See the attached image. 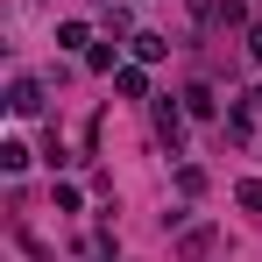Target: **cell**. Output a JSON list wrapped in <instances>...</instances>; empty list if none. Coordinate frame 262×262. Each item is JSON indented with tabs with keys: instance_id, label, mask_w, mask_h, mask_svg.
I'll return each mask as SVG.
<instances>
[{
	"instance_id": "cell-8",
	"label": "cell",
	"mask_w": 262,
	"mask_h": 262,
	"mask_svg": "<svg viewBox=\"0 0 262 262\" xmlns=\"http://www.w3.org/2000/svg\"><path fill=\"white\" fill-rule=\"evenodd\" d=\"M234 206H241V213H262V177H241V184H234Z\"/></svg>"
},
{
	"instance_id": "cell-9",
	"label": "cell",
	"mask_w": 262,
	"mask_h": 262,
	"mask_svg": "<svg viewBox=\"0 0 262 262\" xmlns=\"http://www.w3.org/2000/svg\"><path fill=\"white\" fill-rule=\"evenodd\" d=\"M85 71H106V78H114V71H121V57H114V43H92V50H85Z\"/></svg>"
},
{
	"instance_id": "cell-7",
	"label": "cell",
	"mask_w": 262,
	"mask_h": 262,
	"mask_svg": "<svg viewBox=\"0 0 262 262\" xmlns=\"http://www.w3.org/2000/svg\"><path fill=\"white\" fill-rule=\"evenodd\" d=\"M57 50H92V29L85 21H57Z\"/></svg>"
},
{
	"instance_id": "cell-4",
	"label": "cell",
	"mask_w": 262,
	"mask_h": 262,
	"mask_svg": "<svg viewBox=\"0 0 262 262\" xmlns=\"http://www.w3.org/2000/svg\"><path fill=\"white\" fill-rule=\"evenodd\" d=\"M114 92H121V99H149V78H142V64H121V71H114Z\"/></svg>"
},
{
	"instance_id": "cell-6",
	"label": "cell",
	"mask_w": 262,
	"mask_h": 262,
	"mask_svg": "<svg viewBox=\"0 0 262 262\" xmlns=\"http://www.w3.org/2000/svg\"><path fill=\"white\" fill-rule=\"evenodd\" d=\"M135 43V64H163L170 57V36H128Z\"/></svg>"
},
{
	"instance_id": "cell-2",
	"label": "cell",
	"mask_w": 262,
	"mask_h": 262,
	"mask_svg": "<svg viewBox=\"0 0 262 262\" xmlns=\"http://www.w3.org/2000/svg\"><path fill=\"white\" fill-rule=\"evenodd\" d=\"M156 135L170 142V156H177V135H184V106L177 99H156Z\"/></svg>"
},
{
	"instance_id": "cell-5",
	"label": "cell",
	"mask_w": 262,
	"mask_h": 262,
	"mask_svg": "<svg viewBox=\"0 0 262 262\" xmlns=\"http://www.w3.org/2000/svg\"><path fill=\"white\" fill-rule=\"evenodd\" d=\"M184 114H191V121H213V114H220L213 85H191V92H184Z\"/></svg>"
},
{
	"instance_id": "cell-10",
	"label": "cell",
	"mask_w": 262,
	"mask_h": 262,
	"mask_svg": "<svg viewBox=\"0 0 262 262\" xmlns=\"http://www.w3.org/2000/svg\"><path fill=\"white\" fill-rule=\"evenodd\" d=\"M0 170L21 177V170H29V149H21V142H0Z\"/></svg>"
},
{
	"instance_id": "cell-11",
	"label": "cell",
	"mask_w": 262,
	"mask_h": 262,
	"mask_svg": "<svg viewBox=\"0 0 262 262\" xmlns=\"http://www.w3.org/2000/svg\"><path fill=\"white\" fill-rule=\"evenodd\" d=\"M177 191H184V199H199V191H206V170H199V163H184V170H177Z\"/></svg>"
},
{
	"instance_id": "cell-1",
	"label": "cell",
	"mask_w": 262,
	"mask_h": 262,
	"mask_svg": "<svg viewBox=\"0 0 262 262\" xmlns=\"http://www.w3.org/2000/svg\"><path fill=\"white\" fill-rule=\"evenodd\" d=\"M7 114H21V121L43 114V85H36V78H14V85H7Z\"/></svg>"
},
{
	"instance_id": "cell-12",
	"label": "cell",
	"mask_w": 262,
	"mask_h": 262,
	"mask_svg": "<svg viewBox=\"0 0 262 262\" xmlns=\"http://www.w3.org/2000/svg\"><path fill=\"white\" fill-rule=\"evenodd\" d=\"M248 57H255V64H262V21H255V29H248Z\"/></svg>"
},
{
	"instance_id": "cell-3",
	"label": "cell",
	"mask_w": 262,
	"mask_h": 262,
	"mask_svg": "<svg viewBox=\"0 0 262 262\" xmlns=\"http://www.w3.org/2000/svg\"><path fill=\"white\" fill-rule=\"evenodd\" d=\"M213 248H220V234H213V227H191V234H184V241H177V255H184V262H199V255H213Z\"/></svg>"
}]
</instances>
